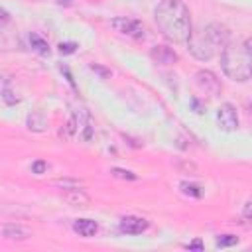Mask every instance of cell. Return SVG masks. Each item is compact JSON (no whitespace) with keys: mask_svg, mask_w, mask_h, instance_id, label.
<instances>
[{"mask_svg":"<svg viewBox=\"0 0 252 252\" xmlns=\"http://www.w3.org/2000/svg\"><path fill=\"white\" fill-rule=\"evenodd\" d=\"M2 236L8 238V240H28L32 236V230L24 225H16V223H10V225H4L2 228Z\"/></svg>","mask_w":252,"mask_h":252,"instance_id":"9c48e42d","label":"cell"},{"mask_svg":"<svg viewBox=\"0 0 252 252\" xmlns=\"http://www.w3.org/2000/svg\"><path fill=\"white\" fill-rule=\"evenodd\" d=\"M195 85H197L205 95H211V97H215V95L221 93V83H219V79L215 77V73H211V71H207V69H201V71L195 73Z\"/></svg>","mask_w":252,"mask_h":252,"instance_id":"8992f818","label":"cell"},{"mask_svg":"<svg viewBox=\"0 0 252 252\" xmlns=\"http://www.w3.org/2000/svg\"><path fill=\"white\" fill-rule=\"evenodd\" d=\"M46 172H48V162H44V160H36V162L32 164V174L42 176V174H46Z\"/></svg>","mask_w":252,"mask_h":252,"instance_id":"ac0fdd59","label":"cell"},{"mask_svg":"<svg viewBox=\"0 0 252 252\" xmlns=\"http://www.w3.org/2000/svg\"><path fill=\"white\" fill-rule=\"evenodd\" d=\"M150 223L142 217H124L120 219V232L124 234H142L144 230H148Z\"/></svg>","mask_w":252,"mask_h":252,"instance_id":"52a82bcc","label":"cell"},{"mask_svg":"<svg viewBox=\"0 0 252 252\" xmlns=\"http://www.w3.org/2000/svg\"><path fill=\"white\" fill-rule=\"evenodd\" d=\"M150 57L158 65H174L179 59L177 53L172 48H168V46H156V48H152L150 50Z\"/></svg>","mask_w":252,"mask_h":252,"instance_id":"ba28073f","label":"cell"},{"mask_svg":"<svg viewBox=\"0 0 252 252\" xmlns=\"http://www.w3.org/2000/svg\"><path fill=\"white\" fill-rule=\"evenodd\" d=\"M46 126H48V118H46L44 112L36 110V112H32V114L28 116V128H30L32 132H44Z\"/></svg>","mask_w":252,"mask_h":252,"instance_id":"7c38bea8","label":"cell"},{"mask_svg":"<svg viewBox=\"0 0 252 252\" xmlns=\"http://www.w3.org/2000/svg\"><path fill=\"white\" fill-rule=\"evenodd\" d=\"M205 246H203V240H199V238H195V240H191L189 244H187V250H203Z\"/></svg>","mask_w":252,"mask_h":252,"instance_id":"44dd1931","label":"cell"},{"mask_svg":"<svg viewBox=\"0 0 252 252\" xmlns=\"http://www.w3.org/2000/svg\"><path fill=\"white\" fill-rule=\"evenodd\" d=\"M59 6H71V0H57Z\"/></svg>","mask_w":252,"mask_h":252,"instance_id":"d4e9b609","label":"cell"},{"mask_svg":"<svg viewBox=\"0 0 252 252\" xmlns=\"http://www.w3.org/2000/svg\"><path fill=\"white\" fill-rule=\"evenodd\" d=\"M73 230L83 238H91V236H95L99 232V225L95 221H91V219H77L73 223Z\"/></svg>","mask_w":252,"mask_h":252,"instance_id":"8fae6325","label":"cell"},{"mask_svg":"<svg viewBox=\"0 0 252 252\" xmlns=\"http://www.w3.org/2000/svg\"><path fill=\"white\" fill-rule=\"evenodd\" d=\"M110 174H112L114 177H118V179H128V181H136V179H138V176H136L134 172H128V170H120V168H114V170H110Z\"/></svg>","mask_w":252,"mask_h":252,"instance_id":"2e32d148","label":"cell"},{"mask_svg":"<svg viewBox=\"0 0 252 252\" xmlns=\"http://www.w3.org/2000/svg\"><path fill=\"white\" fill-rule=\"evenodd\" d=\"M234 244H238V236H234V234H221V236H217V246L219 248H227V246H234Z\"/></svg>","mask_w":252,"mask_h":252,"instance_id":"9a60e30c","label":"cell"},{"mask_svg":"<svg viewBox=\"0 0 252 252\" xmlns=\"http://www.w3.org/2000/svg\"><path fill=\"white\" fill-rule=\"evenodd\" d=\"M2 99H4V101H6V104H10V106H14V104H18V102H20V99H18V97H14V93H12L10 89H4Z\"/></svg>","mask_w":252,"mask_h":252,"instance_id":"d6986e66","label":"cell"},{"mask_svg":"<svg viewBox=\"0 0 252 252\" xmlns=\"http://www.w3.org/2000/svg\"><path fill=\"white\" fill-rule=\"evenodd\" d=\"M91 69H93L95 73H99V75H101V79H108V77H110V69H106V67H102V65L93 63V65H91Z\"/></svg>","mask_w":252,"mask_h":252,"instance_id":"ffe728a7","label":"cell"},{"mask_svg":"<svg viewBox=\"0 0 252 252\" xmlns=\"http://www.w3.org/2000/svg\"><path fill=\"white\" fill-rule=\"evenodd\" d=\"M252 42L244 38L242 42H228L221 51V67L225 75L232 81L246 83L252 75Z\"/></svg>","mask_w":252,"mask_h":252,"instance_id":"3957f363","label":"cell"},{"mask_svg":"<svg viewBox=\"0 0 252 252\" xmlns=\"http://www.w3.org/2000/svg\"><path fill=\"white\" fill-rule=\"evenodd\" d=\"M191 104H193V108H195L197 114H203L205 112V106L199 102V99H191Z\"/></svg>","mask_w":252,"mask_h":252,"instance_id":"7402d4cb","label":"cell"},{"mask_svg":"<svg viewBox=\"0 0 252 252\" xmlns=\"http://www.w3.org/2000/svg\"><path fill=\"white\" fill-rule=\"evenodd\" d=\"M110 26L116 32H120L122 36H128V38H134V40H142L146 36V28L140 20H132V18H126V16L112 18Z\"/></svg>","mask_w":252,"mask_h":252,"instance_id":"277c9868","label":"cell"},{"mask_svg":"<svg viewBox=\"0 0 252 252\" xmlns=\"http://www.w3.org/2000/svg\"><path fill=\"white\" fill-rule=\"evenodd\" d=\"M217 122H219V128L225 132H234L238 128V112L230 102L221 104L219 112H217Z\"/></svg>","mask_w":252,"mask_h":252,"instance_id":"5b68a950","label":"cell"},{"mask_svg":"<svg viewBox=\"0 0 252 252\" xmlns=\"http://www.w3.org/2000/svg\"><path fill=\"white\" fill-rule=\"evenodd\" d=\"M250 207H252V203H250V201H246V203H244V211H242L244 221H250Z\"/></svg>","mask_w":252,"mask_h":252,"instance_id":"603a6c76","label":"cell"},{"mask_svg":"<svg viewBox=\"0 0 252 252\" xmlns=\"http://www.w3.org/2000/svg\"><path fill=\"white\" fill-rule=\"evenodd\" d=\"M230 42V32L227 26L223 24H207L205 28H201L199 32H191L189 40H187V50L189 53L199 59V61H209L213 59L219 51H223V48Z\"/></svg>","mask_w":252,"mask_h":252,"instance_id":"7a4b0ae2","label":"cell"},{"mask_svg":"<svg viewBox=\"0 0 252 252\" xmlns=\"http://www.w3.org/2000/svg\"><path fill=\"white\" fill-rule=\"evenodd\" d=\"M181 191L185 193V195H189V197H195V199H199L201 195H203V191H201V187L199 185H195V183H189V181H181Z\"/></svg>","mask_w":252,"mask_h":252,"instance_id":"5bb4252c","label":"cell"},{"mask_svg":"<svg viewBox=\"0 0 252 252\" xmlns=\"http://www.w3.org/2000/svg\"><path fill=\"white\" fill-rule=\"evenodd\" d=\"M8 12L4 10V8H0V24H4V22H8Z\"/></svg>","mask_w":252,"mask_h":252,"instance_id":"cb8c5ba5","label":"cell"},{"mask_svg":"<svg viewBox=\"0 0 252 252\" xmlns=\"http://www.w3.org/2000/svg\"><path fill=\"white\" fill-rule=\"evenodd\" d=\"M77 44H73V42H61L59 44V53L61 55H71V53H75L77 51Z\"/></svg>","mask_w":252,"mask_h":252,"instance_id":"e0dca14e","label":"cell"},{"mask_svg":"<svg viewBox=\"0 0 252 252\" xmlns=\"http://www.w3.org/2000/svg\"><path fill=\"white\" fill-rule=\"evenodd\" d=\"M30 44H32V48H34L38 53H44V55H48V53H50V44H48L42 36L32 34V36H30Z\"/></svg>","mask_w":252,"mask_h":252,"instance_id":"4fadbf2b","label":"cell"},{"mask_svg":"<svg viewBox=\"0 0 252 252\" xmlns=\"http://www.w3.org/2000/svg\"><path fill=\"white\" fill-rule=\"evenodd\" d=\"M63 199H65L69 205H73V207H87V205L91 203V197H89L83 189H79V187H69V189L63 193Z\"/></svg>","mask_w":252,"mask_h":252,"instance_id":"30bf717a","label":"cell"},{"mask_svg":"<svg viewBox=\"0 0 252 252\" xmlns=\"http://www.w3.org/2000/svg\"><path fill=\"white\" fill-rule=\"evenodd\" d=\"M154 20L162 36L172 44H187L193 32L191 12L181 0H162L154 10Z\"/></svg>","mask_w":252,"mask_h":252,"instance_id":"6da1fadb","label":"cell"}]
</instances>
